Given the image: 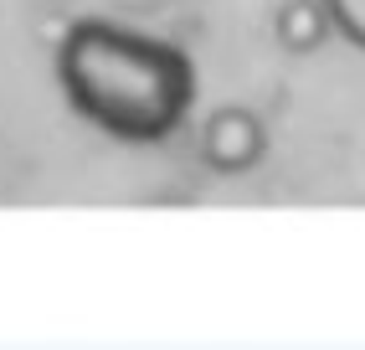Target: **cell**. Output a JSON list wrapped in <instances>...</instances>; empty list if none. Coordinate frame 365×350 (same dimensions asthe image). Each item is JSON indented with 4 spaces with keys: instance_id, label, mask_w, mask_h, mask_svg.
<instances>
[{
    "instance_id": "1",
    "label": "cell",
    "mask_w": 365,
    "mask_h": 350,
    "mask_svg": "<svg viewBox=\"0 0 365 350\" xmlns=\"http://www.w3.org/2000/svg\"><path fill=\"white\" fill-rule=\"evenodd\" d=\"M57 83L67 109L124 144H160L196 104V67L175 41L113 21H78L57 41Z\"/></svg>"
},
{
    "instance_id": "2",
    "label": "cell",
    "mask_w": 365,
    "mask_h": 350,
    "mask_svg": "<svg viewBox=\"0 0 365 350\" xmlns=\"http://www.w3.org/2000/svg\"><path fill=\"white\" fill-rule=\"evenodd\" d=\"M267 155V129L252 109H216L201 124V160L216 175H252Z\"/></svg>"
},
{
    "instance_id": "3",
    "label": "cell",
    "mask_w": 365,
    "mask_h": 350,
    "mask_svg": "<svg viewBox=\"0 0 365 350\" xmlns=\"http://www.w3.org/2000/svg\"><path fill=\"white\" fill-rule=\"evenodd\" d=\"M334 31V16L324 0H283L278 16H273V36L283 52H294V57H309V52H319L324 36Z\"/></svg>"
},
{
    "instance_id": "4",
    "label": "cell",
    "mask_w": 365,
    "mask_h": 350,
    "mask_svg": "<svg viewBox=\"0 0 365 350\" xmlns=\"http://www.w3.org/2000/svg\"><path fill=\"white\" fill-rule=\"evenodd\" d=\"M324 6L334 16V31L365 52V0H324Z\"/></svg>"
}]
</instances>
